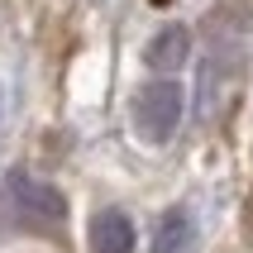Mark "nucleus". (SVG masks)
Listing matches in <instances>:
<instances>
[{
    "label": "nucleus",
    "instance_id": "nucleus-7",
    "mask_svg": "<svg viewBox=\"0 0 253 253\" xmlns=\"http://www.w3.org/2000/svg\"><path fill=\"white\" fill-rule=\"evenodd\" d=\"M0 115H5V100H0Z\"/></svg>",
    "mask_w": 253,
    "mask_h": 253
},
{
    "label": "nucleus",
    "instance_id": "nucleus-1",
    "mask_svg": "<svg viewBox=\"0 0 253 253\" xmlns=\"http://www.w3.org/2000/svg\"><path fill=\"white\" fill-rule=\"evenodd\" d=\"M182 110H186L182 86L172 82V77H158V82H148L134 96V129L148 143H168L177 134V125H182Z\"/></svg>",
    "mask_w": 253,
    "mask_h": 253
},
{
    "label": "nucleus",
    "instance_id": "nucleus-2",
    "mask_svg": "<svg viewBox=\"0 0 253 253\" xmlns=\"http://www.w3.org/2000/svg\"><path fill=\"white\" fill-rule=\"evenodd\" d=\"M5 196H10V206L24 215L29 225H39V229L62 225V215H67L62 191H57V186H48V182H39V177H29V172H10Z\"/></svg>",
    "mask_w": 253,
    "mask_h": 253
},
{
    "label": "nucleus",
    "instance_id": "nucleus-5",
    "mask_svg": "<svg viewBox=\"0 0 253 253\" xmlns=\"http://www.w3.org/2000/svg\"><path fill=\"white\" fill-rule=\"evenodd\" d=\"M153 253H196V220L186 211H168L153 229Z\"/></svg>",
    "mask_w": 253,
    "mask_h": 253
},
{
    "label": "nucleus",
    "instance_id": "nucleus-3",
    "mask_svg": "<svg viewBox=\"0 0 253 253\" xmlns=\"http://www.w3.org/2000/svg\"><path fill=\"white\" fill-rule=\"evenodd\" d=\"M191 57V29L186 24H163L153 34V43H148V53H143V62L153 72H177Z\"/></svg>",
    "mask_w": 253,
    "mask_h": 253
},
{
    "label": "nucleus",
    "instance_id": "nucleus-6",
    "mask_svg": "<svg viewBox=\"0 0 253 253\" xmlns=\"http://www.w3.org/2000/svg\"><path fill=\"white\" fill-rule=\"evenodd\" d=\"M153 5H168V0H153Z\"/></svg>",
    "mask_w": 253,
    "mask_h": 253
},
{
    "label": "nucleus",
    "instance_id": "nucleus-4",
    "mask_svg": "<svg viewBox=\"0 0 253 253\" xmlns=\"http://www.w3.org/2000/svg\"><path fill=\"white\" fill-rule=\"evenodd\" d=\"M91 253H134V225L125 211H100L91 220Z\"/></svg>",
    "mask_w": 253,
    "mask_h": 253
}]
</instances>
